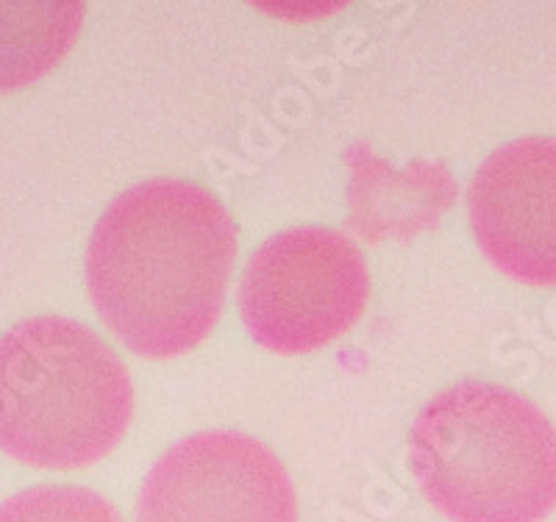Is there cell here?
I'll use <instances>...</instances> for the list:
<instances>
[{
	"label": "cell",
	"mask_w": 556,
	"mask_h": 522,
	"mask_svg": "<svg viewBox=\"0 0 556 522\" xmlns=\"http://www.w3.org/2000/svg\"><path fill=\"white\" fill-rule=\"evenodd\" d=\"M354 170L351 187V226L362 240H406L412 233L437 226L454 203L456 183L440 164L415 162L409 170L395 173L384 158L354 148L348 153Z\"/></svg>",
	"instance_id": "52a82bcc"
},
{
	"label": "cell",
	"mask_w": 556,
	"mask_h": 522,
	"mask_svg": "<svg viewBox=\"0 0 556 522\" xmlns=\"http://www.w3.org/2000/svg\"><path fill=\"white\" fill-rule=\"evenodd\" d=\"M131 417V375L87 326L42 315L0 336V450L14 461L87 470L121 445Z\"/></svg>",
	"instance_id": "3957f363"
},
{
	"label": "cell",
	"mask_w": 556,
	"mask_h": 522,
	"mask_svg": "<svg viewBox=\"0 0 556 522\" xmlns=\"http://www.w3.org/2000/svg\"><path fill=\"white\" fill-rule=\"evenodd\" d=\"M0 522H123L106 497L84 486H34L0 506Z\"/></svg>",
	"instance_id": "9c48e42d"
},
{
	"label": "cell",
	"mask_w": 556,
	"mask_h": 522,
	"mask_svg": "<svg viewBox=\"0 0 556 522\" xmlns=\"http://www.w3.org/2000/svg\"><path fill=\"white\" fill-rule=\"evenodd\" d=\"M409 470L451 522H545L556 509V429L529 397L465 381L417 415Z\"/></svg>",
	"instance_id": "7a4b0ae2"
},
{
	"label": "cell",
	"mask_w": 556,
	"mask_h": 522,
	"mask_svg": "<svg viewBox=\"0 0 556 522\" xmlns=\"http://www.w3.org/2000/svg\"><path fill=\"white\" fill-rule=\"evenodd\" d=\"M237 258V228L208 189L139 183L98 220L87 247L92 306L142 359H178L220 320Z\"/></svg>",
	"instance_id": "6da1fadb"
},
{
	"label": "cell",
	"mask_w": 556,
	"mask_h": 522,
	"mask_svg": "<svg viewBox=\"0 0 556 522\" xmlns=\"http://www.w3.org/2000/svg\"><path fill=\"white\" fill-rule=\"evenodd\" d=\"M137 522H298V497L270 447L208 431L156 461L139 492Z\"/></svg>",
	"instance_id": "5b68a950"
},
{
	"label": "cell",
	"mask_w": 556,
	"mask_h": 522,
	"mask_svg": "<svg viewBox=\"0 0 556 522\" xmlns=\"http://www.w3.org/2000/svg\"><path fill=\"white\" fill-rule=\"evenodd\" d=\"M87 3H0V94L26 89L73 51Z\"/></svg>",
	"instance_id": "ba28073f"
},
{
	"label": "cell",
	"mask_w": 556,
	"mask_h": 522,
	"mask_svg": "<svg viewBox=\"0 0 556 522\" xmlns=\"http://www.w3.org/2000/svg\"><path fill=\"white\" fill-rule=\"evenodd\" d=\"M468 217L504 276L556 290V139H518L486 158L470 181Z\"/></svg>",
	"instance_id": "8992f818"
},
{
	"label": "cell",
	"mask_w": 556,
	"mask_h": 522,
	"mask_svg": "<svg viewBox=\"0 0 556 522\" xmlns=\"http://www.w3.org/2000/svg\"><path fill=\"white\" fill-rule=\"evenodd\" d=\"M237 297L248 334L262 347L278 356H306L362 320L370 272L345 233L292 228L248 258Z\"/></svg>",
	"instance_id": "277c9868"
}]
</instances>
